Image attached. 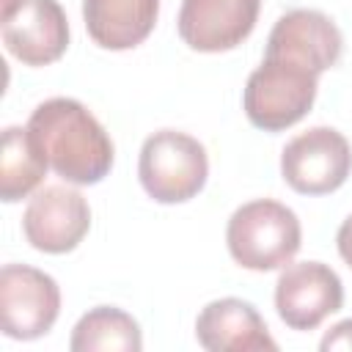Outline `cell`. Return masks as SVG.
Instances as JSON below:
<instances>
[{
    "mask_svg": "<svg viewBox=\"0 0 352 352\" xmlns=\"http://www.w3.org/2000/svg\"><path fill=\"white\" fill-rule=\"evenodd\" d=\"M28 129L50 168L72 184H96L113 168V140L94 113L69 96L41 102Z\"/></svg>",
    "mask_w": 352,
    "mask_h": 352,
    "instance_id": "1",
    "label": "cell"
},
{
    "mask_svg": "<svg viewBox=\"0 0 352 352\" xmlns=\"http://www.w3.org/2000/svg\"><path fill=\"white\" fill-rule=\"evenodd\" d=\"M300 220L297 214L270 198L250 201L239 206L226 228V242L231 258L256 272H270L286 267L300 250Z\"/></svg>",
    "mask_w": 352,
    "mask_h": 352,
    "instance_id": "2",
    "label": "cell"
},
{
    "mask_svg": "<svg viewBox=\"0 0 352 352\" xmlns=\"http://www.w3.org/2000/svg\"><path fill=\"white\" fill-rule=\"evenodd\" d=\"M319 74L294 66L280 58H264V63L248 77L242 107L248 121L264 132H280L308 116L316 99Z\"/></svg>",
    "mask_w": 352,
    "mask_h": 352,
    "instance_id": "3",
    "label": "cell"
},
{
    "mask_svg": "<svg viewBox=\"0 0 352 352\" xmlns=\"http://www.w3.org/2000/svg\"><path fill=\"white\" fill-rule=\"evenodd\" d=\"M138 176L143 190L160 204H184L195 198L209 176L204 146L176 129H160L140 148Z\"/></svg>",
    "mask_w": 352,
    "mask_h": 352,
    "instance_id": "4",
    "label": "cell"
},
{
    "mask_svg": "<svg viewBox=\"0 0 352 352\" xmlns=\"http://www.w3.org/2000/svg\"><path fill=\"white\" fill-rule=\"evenodd\" d=\"M283 182L300 195H327L352 173V146L330 126H314L280 151Z\"/></svg>",
    "mask_w": 352,
    "mask_h": 352,
    "instance_id": "5",
    "label": "cell"
},
{
    "mask_svg": "<svg viewBox=\"0 0 352 352\" xmlns=\"http://www.w3.org/2000/svg\"><path fill=\"white\" fill-rule=\"evenodd\" d=\"M60 311L58 283L28 264H6L0 272V324L8 338L33 341L50 333Z\"/></svg>",
    "mask_w": 352,
    "mask_h": 352,
    "instance_id": "6",
    "label": "cell"
},
{
    "mask_svg": "<svg viewBox=\"0 0 352 352\" xmlns=\"http://www.w3.org/2000/svg\"><path fill=\"white\" fill-rule=\"evenodd\" d=\"M344 286L341 278L322 261L286 264L275 283V308L286 327L314 330L330 314L341 311Z\"/></svg>",
    "mask_w": 352,
    "mask_h": 352,
    "instance_id": "7",
    "label": "cell"
},
{
    "mask_svg": "<svg viewBox=\"0 0 352 352\" xmlns=\"http://www.w3.org/2000/svg\"><path fill=\"white\" fill-rule=\"evenodd\" d=\"M91 228L88 201L63 184L41 187L25 206L22 231L25 239L41 253H69L74 250Z\"/></svg>",
    "mask_w": 352,
    "mask_h": 352,
    "instance_id": "8",
    "label": "cell"
},
{
    "mask_svg": "<svg viewBox=\"0 0 352 352\" xmlns=\"http://www.w3.org/2000/svg\"><path fill=\"white\" fill-rule=\"evenodd\" d=\"M341 50L344 38L330 16L311 8H294L283 14L270 30L264 58H280L314 74H322L338 63Z\"/></svg>",
    "mask_w": 352,
    "mask_h": 352,
    "instance_id": "9",
    "label": "cell"
},
{
    "mask_svg": "<svg viewBox=\"0 0 352 352\" xmlns=\"http://www.w3.org/2000/svg\"><path fill=\"white\" fill-rule=\"evenodd\" d=\"M261 0H182L179 36L195 52L239 47L256 28Z\"/></svg>",
    "mask_w": 352,
    "mask_h": 352,
    "instance_id": "10",
    "label": "cell"
},
{
    "mask_svg": "<svg viewBox=\"0 0 352 352\" xmlns=\"http://www.w3.org/2000/svg\"><path fill=\"white\" fill-rule=\"evenodd\" d=\"M3 44L25 66L55 63L69 47V22L58 0H22L3 16Z\"/></svg>",
    "mask_w": 352,
    "mask_h": 352,
    "instance_id": "11",
    "label": "cell"
},
{
    "mask_svg": "<svg viewBox=\"0 0 352 352\" xmlns=\"http://www.w3.org/2000/svg\"><path fill=\"white\" fill-rule=\"evenodd\" d=\"M195 338L209 352H275L278 344L267 333L258 311L236 297L209 302L195 319Z\"/></svg>",
    "mask_w": 352,
    "mask_h": 352,
    "instance_id": "12",
    "label": "cell"
},
{
    "mask_svg": "<svg viewBox=\"0 0 352 352\" xmlns=\"http://www.w3.org/2000/svg\"><path fill=\"white\" fill-rule=\"evenodd\" d=\"M160 0H82L88 36L102 50H132L157 25Z\"/></svg>",
    "mask_w": 352,
    "mask_h": 352,
    "instance_id": "13",
    "label": "cell"
},
{
    "mask_svg": "<svg viewBox=\"0 0 352 352\" xmlns=\"http://www.w3.org/2000/svg\"><path fill=\"white\" fill-rule=\"evenodd\" d=\"M50 162L28 126H8L3 132L0 154V198L6 204L28 198L47 173Z\"/></svg>",
    "mask_w": 352,
    "mask_h": 352,
    "instance_id": "14",
    "label": "cell"
},
{
    "mask_svg": "<svg viewBox=\"0 0 352 352\" xmlns=\"http://www.w3.org/2000/svg\"><path fill=\"white\" fill-rule=\"evenodd\" d=\"M69 346L74 352H140L143 338L138 322L126 311L99 305L74 324Z\"/></svg>",
    "mask_w": 352,
    "mask_h": 352,
    "instance_id": "15",
    "label": "cell"
},
{
    "mask_svg": "<svg viewBox=\"0 0 352 352\" xmlns=\"http://www.w3.org/2000/svg\"><path fill=\"white\" fill-rule=\"evenodd\" d=\"M319 346H322V352H336V349L349 352L352 349V319H344L336 327H330Z\"/></svg>",
    "mask_w": 352,
    "mask_h": 352,
    "instance_id": "16",
    "label": "cell"
},
{
    "mask_svg": "<svg viewBox=\"0 0 352 352\" xmlns=\"http://www.w3.org/2000/svg\"><path fill=\"white\" fill-rule=\"evenodd\" d=\"M336 245H338V256L346 261V267L352 270V214L341 223L338 228V236H336Z\"/></svg>",
    "mask_w": 352,
    "mask_h": 352,
    "instance_id": "17",
    "label": "cell"
},
{
    "mask_svg": "<svg viewBox=\"0 0 352 352\" xmlns=\"http://www.w3.org/2000/svg\"><path fill=\"white\" fill-rule=\"evenodd\" d=\"M19 3H22V0H3V16H6V14H11Z\"/></svg>",
    "mask_w": 352,
    "mask_h": 352,
    "instance_id": "18",
    "label": "cell"
}]
</instances>
